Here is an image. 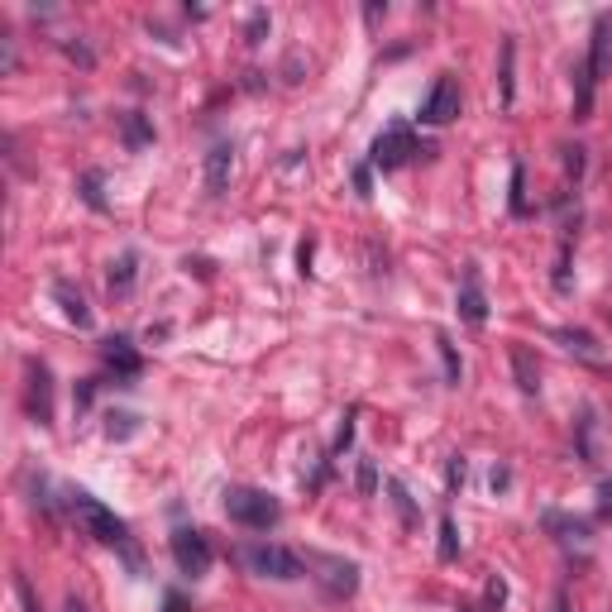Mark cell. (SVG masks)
Instances as JSON below:
<instances>
[{
	"label": "cell",
	"mask_w": 612,
	"mask_h": 612,
	"mask_svg": "<svg viewBox=\"0 0 612 612\" xmlns=\"http://www.w3.org/2000/svg\"><path fill=\"white\" fill-rule=\"evenodd\" d=\"M488 598H493V603H503V598H507V584H503V579H493V584H488Z\"/></svg>",
	"instance_id": "f1b7e54d"
},
{
	"label": "cell",
	"mask_w": 612,
	"mask_h": 612,
	"mask_svg": "<svg viewBox=\"0 0 612 612\" xmlns=\"http://www.w3.org/2000/svg\"><path fill=\"white\" fill-rule=\"evenodd\" d=\"M455 115H459V82L445 72V77H436L431 96L421 101V125H450Z\"/></svg>",
	"instance_id": "ba28073f"
},
{
	"label": "cell",
	"mask_w": 612,
	"mask_h": 612,
	"mask_svg": "<svg viewBox=\"0 0 612 612\" xmlns=\"http://www.w3.org/2000/svg\"><path fill=\"white\" fill-rule=\"evenodd\" d=\"M173 560L182 574H192V579H201V574H211V541L201 536V531H192V526H182V531H173Z\"/></svg>",
	"instance_id": "52a82bcc"
},
{
	"label": "cell",
	"mask_w": 612,
	"mask_h": 612,
	"mask_svg": "<svg viewBox=\"0 0 612 612\" xmlns=\"http://www.w3.org/2000/svg\"><path fill=\"white\" fill-rule=\"evenodd\" d=\"M388 493H393V507L402 512V526L412 531V526H416V507H412V498H407V488H402L397 479H388Z\"/></svg>",
	"instance_id": "e0dca14e"
},
{
	"label": "cell",
	"mask_w": 612,
	"mask_h": 612,
	"mask_svg": "<svg viewBox=\"0 0 612 612\" xmlns=\"http://www.w3.org/2000/svg\"><path fill=\"white\" fill-rule=\"evenodd\" d=\"M459 555V531L450 517H440V560H455Z\"/></svg>",
	"instance_id": "ac0fdd59"
},
{
	"label": "cell",
	"mask_w": 612,
	"mask_h": 612,
	"mask_svg": "<svg viewBox=\"0 0 612 612\" xmlns=\"http://www.w3.org/2000/svg\"><path fill=\"white\" fill-rule=\"evenodd\" d=\"M512 58H517V44L507 39L503 44V106H512Z\"/></svg>",
	"instance_id": "ffe728a7"
},
{
	"label": "cell",
	"mask_w": 612,
	"mask_h": 612,
	"mask_svg": "<svg viewBox=\"0 0 612 612\" xmlns=\"http://www.w3.org/2000/svg\"><path fill=\"white\" fill-rule=\"evenodd\" d=\"M373 488H378V474H373V464H369V459H359V493L369 498Z\"/></svg>",
	"instance_id": "603a6c76"
},
{
	"label": "cell",
	"mask_w": 612,
	"mask_h": 612,
	"mask_svg": "<svg viewBox=\"0 0 612 612\" xmlns=\"http://www.w3.org/2000/svg\"><path fill=\"white\" fill-rule=\"evenodd\" d=\"M555 340L565 345L569 354H579L584 364H603V350H598V340H593L589 330H574V326H555Z\"/></svg>",
	"instance_id": "7c38bea8"
},
{
	"label": "cell",
	"mask_w": 612,
	"mask_h": 612,
	"mask_svg": "<svg viewBox=\"0 0 612 612\" xmlns=\"http://www.w3.org/2000/svg\"><path fill=\"white\" fill-rule=\"evenodd\" d=\"M383 15H388V5H369V10H364V20H369V24H378Z\"/></svg>",
	"instance_id": "4dcf8cb0"
},
{
	"label": "cell",
	"mask_w": 612,
	"mask_h": 612,
	"mask_svg": "<svg viewBox=\"0 0 612 612\" xmlns=\"http://www.w3.org/2000/svg\"><path fill=\"white\" fill-rule=\"evenodd\" d=\"M24 373H29V383H24V407H29V416H34L39 426H53V373H48L44 359H29Z\"/></svg>",
	"instance_id": "8992f818"
},
{
	"label": "cell",
	"mask_w": 612,
	"mask_h": 612,
	"mask_svg": "<svg viewBox=\"0 0 612 612\" xmlns=\"http://www.w3.org/2000/svg\"><path fill=\"white\" fill-rule=\"evenodd\" d=\"M63 612H87V603H82V598H67V608Z\"/></svg>",
	"instance_id": "1f68e13d"
},
{
	"label": "cell",
	"mask_w": 612,
	"mask_h": 612,
	"mask_svg": "<svg viewBox=\"0 0 612 612\" xmlns=\"http://www.w3.org/2000/svg\"><path fill=\"white\" fill-rule=\"evenodd\" d=\"M459 321L464 326H483L488 321V297L479 287V268H464V283H459Z\"/></svg>",
	"instance_id": "30bf717a"
},
{
	"label": "cell",
	"mask_w": 612,
	"mask_h": 612,
	"mask_svg": "<svg viewBox=\"0 0 612 612\" xmlns=\"http://www.w3.org/2000/svg\"><path fill=\"white\" fill-rule=\"evenodd\" d=\"M598 512H603V517H612V479L598 483Z\"/></svg>",
	"instance_id": "484cf974"
},
{
	"label": "cell",
	"mask_w": 612,
	"mask_h": 612,
	"mask_svg": "<svg viewBox=\"0 0 612 612\" xmlns=\"http://www.w3.org/2000/svg\"><path fill=\"white\" fill-rule=\"evenodd\" d=\"M584 67H589L593 82H603V77L612 72V20L608 15L593 20V39H589V58H584Z\"/></svg>",
	"instance_id": "9c48e42d"
},
{
	"label": "cell",
	"mask_w": 612,
	"mask_h": 612,
	"mask_svg": "<svg viewBox=\"0 0 612 612\" xmlns=\"http://www.w3.org/2000/svg\"><path fill=\"white\" fill-rule=\"evenodd\" d=\"M512 211H526V201H522V163L512 168Z\"/></svg>",
	"instance_id": "d4e9b609"
},
{
	"label": "cell",
	"mask_w": 612,
	"mask_h": 612,
	"mask_svg": "<svg viewBox=\"0 0 612 612\" xmlns=\"http://www.w3.org/2000/svg\"><path fill=\"white\" fill-rule=\"evenodd\" d=\"M67 507H72V517L87 526L101 546H130V531H125V522H120L110 507L96 503L91 493H72V498H67Z\"/></svg>",
	"instance_id": "7a4b0ae2"
},
{
	"label": "cell",
	"mask_w": 612,
	"mask_h": 612,
	"mask_svg": "<svg viewBox=\"0 0 612 612\" xmlns=\"http://www.w3.org/2000/svg\"><path fill=\"white\" fill-rule=\"evenodd\" d=\"M263 29H268V10H254L249 15V44H263Z\"/></svg>",
	"instance_id": "cb8c5ba5"
},
{
	"label": "cell",
	"mask_w": 612,
	"mask_h": 612,
	"mask_svg": "<svg viewBox=\"0 0 612 612\" xmlns=\"http://www.w3.org/2000/svg\"><path fill=\"white\" fill-rule=\"evenodd\" d=\"M134 283V254H125L120 263H110V292H130Z\"/></svg>",
	"instance_id": "2e32d148"
},
{
	"label": "cell",
	"mask_w": 612,
	"mask_h": 612,
	"mask_svg": "<svg viewBox=\"0 0 612 612\" xmlns=\"http://www.w3.org/2000/svg\"><path fill=\"white\" fill-rule=\"evenodd\" d=\"M354 187H359V197H369V168H354Z\"/></svg>",
	"instance_id": "83f0119b"
},
{
	"label": "cell",
	"mask_w": 612,
	"mask_h": 612,
	"mask_svg": "<svg viewBox=\"0 0 612 612\" xmlns=\"http://www.w3.org/2000/svg\"><path fill=\"white\" fill-rule=\"evenodd\" d=\"M53 297L63 302V316L72 321L77 330H91V306H87V297L77 292L72 283H53Z\"/></svg>",
	"instance_id": "5bb4252c"
},
{
	"label": "cell",
	"mask_w": 612,
	"mask_h": 612,
	"mask_svg": "<svg viewBox=\"0 0 612 612\" xmlns=\"http://www.w3.org/2000/svg\"><path fill=\"white\" fill-rule=\"evenodd\" d=\"M15 598H20V608H24V612H44V608H39V598H34V589H29V579H24V574H15Z\"/></svg>",
	"instance_id": "44dd1931"
},
{
	"label": "cell",
	"mask_w": 612,
	"mask_h": 612,
	"mask_svg": "<svg viewBox=\"0 0 612 612\" xmlns=\"http://www.w3.org/2000/svg\"><path fill=\"white\" fill-rule=\"evenodd\" d=\"M244 565L254 569V574H263V579H283V584H292V579L306 574L302 560L283 546H244Z\"/></svg>",
	"instance_id": "3957f363"
},
{
	"label": "cell",
	"mask_w": 612,
	"mask_h": 612,
	"mask_svg": "<svg viewBox=\"0 0 612 612\" xmlns=\"http://www.w3.org/2000/svg\"><path fill=\"white\" fill-rule=\"evenodd\" d=\"M96 187H101V177H96V173L82 177V197H87L91 206H96V211H106V201H101V192H96Z\"/></svg>",
	"instance_id": "7402d4cb"
},
{
	"label": "cell",
	"mask_w": 612,
	"mask_h": 612,
	"mask_svg": "<svg viewBox=\"0 0 612 612\" xmlns=\"http://www.w3.org/2000/svg\"><path fill=\"white\" fill-rule=\"evenodd\" d=\"M144 139H149V130H144L139 120H130V144H144Z\"/></svg>",
	"instance_id": "f546056e"
},
{
	"label": "cell",
	"mask_w": 612,
	"mask_h": 612,
	"mask_svg": "<svg viewBox=\"0 0 612 612\" xmlns=\"http://www.w3.org/2000/svg\"><path fill=\"white\" fill-rule=\"evenodd\" d=\"M230 168H235V149H230V144H216V149L206 153V192H211V197H220V192H225Z\"/></svg>",
	"instance_id": "8fae6325"
},
{
	"label": "cell",
	"mask_w": 612,
	"mask_h": 612,
	"mask_svg": "<svg viewBox=\"0 0 612 612\" xmlns=\"http://www.w3.org/2000/svg\"><path fill=\"white\" fill-rule=\"evenodd\" d=\"M459 483H464V459H450V488H459Z\"/></svg>",
	"instance_id": "4316f807"
},
{
	"label": "cell",
	"mask_w": 612,
	"mask_h": 612,
	"mask_svg": "<svg viewBox=\"0 0 612 612\" xmlns=\"http://www.w3.org/2000/svg\"><path fill=\"white\" fill-rule=\"evenodd\" d=\"M436 350H440V359H445V378H450V383H459V359H455V345H450L445 335H436Z\"/></svg>",
	"instance_id": "d6986e66"
},
{
	"label": "cell",
	"mask_w": 612,
	"mask_h": 612,
	"mask_svg": "<svg viewBox=\"0 0 612 612\" xmlns=\"http://www.w3.org/2000/svg\"><path fill=\"white\" fill-rule=\"evenodd\" d=\"M512 373H517V388H522L526 397L541 393V369H536V359H531L526 345H512Z\"/></svg>",
	"instance_id": "9a60e30c"
},
{
	"label": "cell",
	"mask_w": 612,
	"mask_h": 612,
	"mask_svg": "<svg viewBox=\"0 0 612 612\" xmlns=\"http://www.w3.org/2000/svg\"><path fill=\"white\" fill-rule=\"evenodd\" d=\"M306 565L321 569L316 579L326 584L330 598H350L359 589V565L354 560H340V555H321V550H306Z\"/></svg>",
	"instance_id": "277c9868"
},
{
	"label": "cell",
	"mask_w": 612,
	"mask_h": 612,
	"mask_svg": "<svg viewBox=\"0 0 612 612\" xmlns=\"http://www.w3.org/2000/svg\"><path fill=\"white\" fill-rule=\"evenodd\" d=\"M101 354H106V364L120 373V378H139V369H144V364H139V354L130 350V340H125V335L106 340V345H101Z\"/></svg>",
	"instance_id": "4fadbf2b"
},
{
	"label": "cell",
	"mask_w": 612,
	"mask_h": 612,
	"mask_svg": "<svg viewBox=\"0 0 612 612\" xmlns=\"http://www.w3.org/2000/svg\"><path fill=\"white\" fill-rule=\"evenodd\" d=\"M412 153H426V149H416L412 130H407V125H388V130H383L378 139H373L369 163H373V168H383V173H388V168H402V163H407Z\"/></svg>",
	"instance_id": "5b68a950"
},
{
	"label": "cell",
	"mask_w": 612,
	"mask_h": 612,
	"mask_svg": "<svg viewBox=\"0 0 612 612\" xmlns=\"http://www.w3.org/2000/svg\"><path fill=\"white\" fill-rule=\"evenodd\" d=\"M225 517L249 526V531H268V526H278L283 507H278L273 493H263V488H225Z\"/></svg>",
	"instance_id": "6da1fadb"
}]
</instances>
